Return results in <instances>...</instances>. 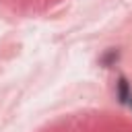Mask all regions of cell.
I'll use <instances>...</instances> for the list:
<instances>
[{
    "label": "cell",
    "instance_id": "1",
    "mask_svg": "<svg viewBox=\"0 0 132 132\" xmlns=\"http://www.w3.org/2000/svg\"><path fill=\"white\" fill-rule=\"evenodd\" d=\"M126 93H128V85H126V80H120V97H122V101H126Z\"/></svg>",
    "mask_w": 132,
    "mask_h": 132
}]
</instances>
